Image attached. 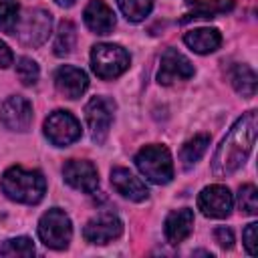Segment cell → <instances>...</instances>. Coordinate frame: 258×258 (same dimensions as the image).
<instances>
[{"label": "cell", "mask_w": 258, "mask_h": 258, "mask_svg": "<svg viewBox=\"0 0 258 258\" xmlns=\"http://www.w3.org/2000/svg\"><path fill=\"white\" fill-rule=\"evenodd\" d=\"M75 42H77V28L71 20H62L56 28V36H54V42H52V50L56 56H67L71 54V50L75 48Z\"/></svg>", "instance_id": "44dd1931"}, {"label": "cell", "mask_w": 258, "mask_h": 258, "mask_svg": "<svg viewBox=\"0 0 258 258\" xmlns=\"http://www.w3.org/2000/svg\"><path fill=\"white\" fill-rule=\"evenodd\" d=\"M20 20V6L14 0H0V30L14 34Z\"/></svg>", "instance_id": "603a6c76"}, {"label": "cell", "mask_w": 258, "mask_h": 258, "mask_svg": "<svg viewBox=\"0 0 258 258\" xmlns=\"http://www.w3.org/2000/svg\"><path fill=\"white\" fill-rule=\"evenodd\" d=\"M232 8L234 0H185L181 22H189L194 18H216L218 14H226Z\"/></svg>", "instance_id": "ac0fdd59"}, {"label": "cell", "mask_w": 258, "mask_h": 258, "mask_svg": "<svg viewBox=\"0 0 258 258\" xmlns=\"http://www.w3.org/2000/svg\"><path fill=\"white\" fill-rule=\"evenodd\" d=\"M183 40L194 52L208 54V52H214L222 44V34L216 28H196V30L185 32Z\"/></svg>", "instance_id": "d6986e66"}, {"label": "cell", "mask_w": 258, "mask_h": 258, "mask_svg": "<svg viewBox=\"0 0 258 258\" xmlns=\"http://www.w3.org/2000/svg\"><path fill=\"white\" fill-rule=\"evenodd\" d=\"M64 181L85 194H93L99 187V173L97 167L87 159H69L62 167Z\"/></svg>", "instance_id": "8fae6325"}, {"label": "cell", "mask_w": 258, "mask_h": 258, "mask_svg": "<svg viewBox=\"0 0 258 258\" xmlns=\"http://www.w3.org/2000/svg\"><path fill=\"white\" fill-rule=\"evenodd\" d=\"M214 238H216V242H218L222 248H232V246H234V234H232V230L226 228V226L216 228V230H214Z\"/></svg>", "instance_id": "f1b7e54d"}, {"label": "cell", "mask_w": 258, "mask_h": 258, "mask_svg": "<svg viewBox=\"0 0 258 258\" xmlns=\"http://www.w3.org/2000/svg\"><path fill=\"white\" fill-rule=\"evenodd\" d=\"M16 75H18V79H20L22 85H34L38 81L40 71H38V64L32 58L22 56L18 60V64H16Z\"/></svg>", "instance_id": "4316f807"}, {"label": "cell", "mask_w": 258, "mask_h": 258, "mask_svg": "<svg viewBox=\"0 0 258 258\" xmlns=\"http://www.w3.org/2000/svg\"><path fill=\"white\" fill-rule=\"evenodd\" d=\"M194 230V212L189 208H181V210H173L167 218H165V238L169 244H179L183 242Z\"/></svg>", "instance_id": "e0dca14e"}, {"label": "cell", "mask_w": 258, "mask_h": 258, "mask_svg": "<svg viewBox=\"0 0 258 258\" xmlns=\"http://www.w3.org/2000/svg\"><path fill=\"white\" fill-rule=\"evenodd\" d=\"M12 60H14L12 50L8 48V44H4V42L0 40V69L10 67V64H12Z\"/></svg>", "instance_id": "f546056e"}, {"label": "cell", "mask_w": 258, "mask_h": 258, "mask_svg": "<svg viewBox=\"0 0 258 258\" xmlns=\"http://www.w3.org/2000/svg\"><path fill=\"white\" fill-rule=\"evenodd\" d=\"M111 185L123 198L131 200V202H143L149 196L147 185L139 177H135L129 169H125V167H113L111 169Z\"/></svg>", "instance_id": "9a60e30c"}, {"label": "cell", "mask_w": 258, "mask_h": 258, "mask_svg": "<svg viewBox=\"0 0 258 258\" xmlns=\"http://www.w3.org/2000/svg\"><path fill=\"white\" fill-rule=\"evenodd\" d=\"M256 232H258V224L252 222V224L246 226V230H244V234H242L244 246H246V250H248L250 256H256V242H258V240H256Z\"/></svg>", "instance_id": "83f0119b"}, {"label": "cell", "mask_w": 258, "mask_h": 258, "mask_svg": "<svg viewBox=\"0 0 258 258\" xmlns=\"http://www.w3.org/2000/svg\"><path fill=\"white\" fill-rule=\"evenodd\" d=\"M83 16H85V24L95 34H109L115 28V14L103 0H91Z\"/></svg>", "instance_id": "2e32d148"}, {"label": "cell", "mask_w": 258, "mask_h": 258, "mask_svg": "<svg viewBox=\"0 0 258 258\" xmlns=\"http://www.w3.org/2000/svg\"><path fill=\"white\" fill-rule=\"evenodd\" d=\"M191 77H194V64L189 62L187 56H183L175 48H167L161 54L159 73H157V81L161 85H171L175 81H187Z\"/></svg>", "instance_id": "4fadbf2b"}, {"label": "cell", "mask_w": 258, "mask_h": 258, "mask_svg": "<svg viewBox=\"0 0 258 258\" xmlns=\"http://www.w3.org/2000/svg\"><path fill=\"white\" fill-rule=\"evenodd\" d=\"M232 206H234V200L230 189L220 183L204 187L198 196V208L208 218H228L232 212Z\"/></svg>", "instance_id": "9c48e42d"}, {"label": "cell", "mask_w": 258, "mask_h": 258, "mask_svg": "<svg viewBox=\"0 0 258 258\" xmlns=\"http://www.w3.org/2000/svg\"><path fill=\"white\" fill-rule=\"evenodd\" d=\"M54 85H56L58 93L64 95L67 99H79L87 91L89 79H87L85 71H81L73 64H62L54 73Z\"/></svg>", "instance_id": "5bb4252c"}, {"label": "cell", "mask_w": 258, "mask_h": 258, "mask_svg": "<svg viewBox=\"0 0 258 258\" xmlns=\"http://www.w3.org/2000/svg\"><path fill=\"white\" fill-rule=\"evenodd\" d=\"M113 101L105 99V97H93L87 107H85V119H87V125H89V131H91V139L95 143H103L107 133H109V127H111V121H113Z\"/></svg>", "instance_id": "ba28073f"}, {"label": "cell", "mask_w": 258, "mask_h": 258, "mask_svg": "<svg viewBox=\"0 0 258 258\" xmlns=\"http://www.w3.org/2000/svg\"><path fill=\"white\" fill-rule=\"evenodd\" d=\"M0 254L2 256H34V244L30 238L26 236H18V238H10L2 244L0 248Z\"/></svg>", "instance_id": "d4e9b609"}, {"label": "cell", "mask_w": 258, "mask_h": 258, "mask_svg": "<svg viewBox=\"0 0 258 258\" xmlns=\"http://www.w3.org/2000/svg\"><path fill=\"white\" fill-rule=\"evenodd\" d=\"M121 234H123V222L111 212H103L91 218L83 230L85 240L91 244H109L117 240Z\"/></svg>", "instance_id": "30bf717a"}, {"label": "cell", "mask_w": 258, "mask_h": 258, "mask_svg": "<svg viewBox=\"0 0 258 258\" xmlns=\"http://www.w3.org/2000/svg\"><path fill=\"white\" fill-rule=\"evenodd\" d=\"M129 62H131V58H129L127 50L119 44L103 42V44H95L91 50V67H93L95 75L103 81L123 75L129 69Z\"/></svg>", "instance_id": "277c9868"}, {"label": "cell", "mask_w": 258, "mask_h": 258, "mask_svg": "<svg viewBox=\"0 0 258 258\" xmlns=\"http://www.w3.org/2000/svg\"><path fill=\"white\" fill-rule=\"evenodd\" d=\"M208 145H210V135H206V133L194 135L189 141H185V145H183L181 151H179V159H181L183 167L187 169V167L196 165V163L202 159V155L206 153Z\"/></svg>", "instance_id": "ffe728a7"}, {"label": "cell", "mask_w": 258, "mask_h": 258, "mask_svg": "<svg viewBox=\"0 0 258 258\" xmlns=\"http://www.w3.org/2000/svg\"><path fill=\"white\" fill-rule=\"evenodd\" d=\"M232 85L242 97H254L256 93V73L248 64H236L232 69Z\"/></svg>", "instance_id": "7402d4cb"}, {"label": "cell", "mask_w": 258, "mask_h": 258, "mask_svg": "<svg viewBox=\"0 0 258 258\" xmlns=\"http://www.w3.org/2000/svg\"><path fill=\"white\" fill-rule=\"evenodd\" d=\"M50 28H52V16L42 8H32L26 10L24 16H20L14 34L24 46L36 48L48 38Z\"/></svg>", "instance_id": "8992f818"}, {"label": "cell", "mask_w": 258, "mask_h": 258, "mask_svg": "<svg viewBox=\"0 0 258 258\" xmlns=\"http://www.w3.org/2000/svg\"><path fill=\"white\" fill-rule=\"evenodd\" d=\"M0 123L12 131H26L32 123V105L20 95L8 97L0 105Z\"/></svg>", "instance_id": "7c38bea8"}, {"label": "cell", "mask_w": 258, "mask_h": 258, "mask_svg": "<svg viewBox=\"0 0 258 258\" xmlns=\"http://www.w3.org/2000/svg\"><path fill=\"white\" fill-rule=\"evenodd\" d=\"M54 2H56L58 6H73L77 0H54Z\"/></svg>", "instance_id": "4dcf8cb0"}, {"label": "cell", "mask_w": 258, "mask_h": 258, "mask_svg": "<svg viewBox=\"0 0 258 258\" xmlns=\"http://www.w3.org/2000/svg\"><path fill=\"white\" fill-rule=\"evenodd\" d=\"M2 191L18 204H38L46 191V179L38 169L12 165L2 175Z\"/></svg>", "instance_id": "7a4b0ae2"}, {"label": "cell", "mask_w": 258, "mask_h": 258, "mask_svg": "<svg viewBox=\"0 0 258 258\" xmlns=\"http://www.w3.org/2000/svg\"><path fill=\"white\" fill-rule=\"evenodd\" d=\"M256 141V111L242 115L218 145L212 159V173L216 177H228L244 165Z\"/></svg>", "instance_id": "6da1fadb"}, {"label": "cell", "mask_w": 258, "mask_h": 258, "mask_svg": "<svg viewBox=\"0 0 258 258\" xmlns=\"http://www.w3.org/2000/svg\"><path fill=\"white\" fill-rule=\"evenodd\" d=\"M44 135L56 147H67L81 137V123L69 111H54L44 121Z\"/></svg>", "instance_id": "52a82bcc"}, {"label": "cell", "mask_w": 258, "mask_h": 258, "mask_svg": "<svg viewBox=\"0 0 258 258\" xmlns=\"http://www.w3.org/2000/svg\"><path fill=\"white\" fill-rule=\"evenodd\" d=\"M117 4L131 22H141L153 8V0H117Z\"/></svg>", "instance_id": "cb8c5ba5"}, {"label": "cell", "mask_w": 258, "mask_h": 258, "mask_svg": "<svg viewBox=\"0 0 258 258\" xmlns=\"http://www.w3.org/2000/svg\"><path fill=\"white\" fill-rule=\"evenodd\" d=\"M137 169L153 183H169L173 177L171 153L163 145H145L135 155Z\"/></svg>", "instance_id": "3957f363"}, {"label": "cell", "mask_w": 258, "mask_h": 258, "mask_svg": "<svg viewBox=\"0 0 258 258\" xmlns=\"http://www.w3.org/2000/svg\"><path fill=\"white\" fill-rule=\"evenodd\" d=\"M38 236L44 246L52 250H62L69 246L71 236H73V226L69 216L60 208H52L42 214L38 220Z\"/></svg>", "instance_id": "5b68a950"}, {"label": "cell", "mask_w": 258, "mask_h": 258, "mask_svg": "<svg viewBox=\"0 0 258 258\" xmlns=\"http://www.w3.org/2000/svg\"><path fill=\"white\" fill-rule=\"evenodd\" d=\"M238 206H240L242 212H246L250 216H254L258 212V189H256V185L246 183V185L240 187V191H238Z\"/></svg>", "instance_id": "484cf974"}]
</instances>
